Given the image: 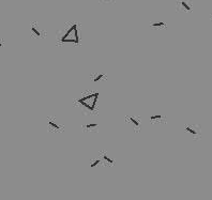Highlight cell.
Instances as JSON below:
<instances>
[{
    "mask_svg": "<svg viewBox=\"0 0 212 200\" xmlns=\"http://www.w3.org/2000/svg\"><path fill=\"white\" fill-rule=\"evenodd\" d=\"M150 26L152 27V28H166V24L163 22H152V24H150Z\"/></svg>",
    "mask_w": 212,
    "mask_h": 200,
    "instance_id": "52a82bcc",
    "label": "cell"
},
{
    "mask_svg": "<svg viewBox=\"0 0 212 200\" xmlns=\"http://www.w3.org/2000/svg\"><path fill=\"white\" fill-rule=\"evenodd\" d=\"M127 121H130V122L132 123V125H133V127H134L135 129H137V131H138V129H141V121H139L137 118L131 116V117H129V118H127Z\"/></svg>",
    "mask_w": 212,
    "mask_h": 200,
    "instance_id": "8992f818",
    "label": "cell"
},
{
    "mask_svg": "<svg viewBox=\"0 0 212 200\" xmlns=\"http://www.w3.org/2000/svg\"><path fill=\"white\" fill-rule=\"evenodd\" d=\"M105 78H106V76H105L104 74H96V75L92 78V80H93L94 82H96V81H99V80L105 79Z\"/></svg>",
    "mask_w": 212,
    "mask_h": 200,
    "instance_id": "9c48e42d",
    "label": "cell"
},
{
    "mask_svg": "<svg viewBox=\"0 0 212 200\" xmlns=\"http://www.w3.org/2000/svg\"><path fill=\"white\" fill-rule=\"evenodd\" d=\"M177 10L183 13L193 11V0H177Z\"/></svg>",
    "mask_w": 212,
    "mask_h": 200,
    "instance_id": "277c9868",
    "label": "cell"
},
{
    "mask_svg": "<svg viewBox=\"0 0 212 200\" xmlns=\"http://www.w3.org/2000/svg\"><path fill=\"white\" fill-rule=\"evenodd\" d=\"M31 31H32V33H33L34 36H42L41 31L38 29V28H36V25H32V26H31Z\"/></svg>",
    "mask_w": 212,
    "mask_h": 200,
    "instance_id": "ba28073f",
    "label": "cell"
},
{
    "mask_svg": "<svg viewBox=\"0 0 212 200\" xmlns=\"http://www.w3.org/2000/svg\"><path fill=\"white\" fill-rule=\"evenodd\" d=\"M2 45H3V43H2V42H0V47L2 46Z\"/></svg>",
    "mask_w": 212,
    "mask_h": 200,
    "instance_id": "9a60e30c",
    "label": "cell"
},
{
    "mask_svg": "<svg viewBox=\"0 0 212 200\" xmlns=\"http://www.w3.org/2000/svg\"><path fill=\"white\" fill-rule=\"evenodd\" d=\"M48 127L50 129H55V131H62L63 127L59 125L57 122H55L54 119H48Z\"/></svg>",
    "mask_w": 212,
    "mask_h": 200,
    "instance_id": "5b68a950",
    "label": "cell"
},
{
    "mask_svg": "<svg viewBox=\"0 0 212 200\" xmlns=\"http://www.w3.org/2000/svg\"><path fill=\"white\" fill-rule=\"evenodd\" d=\"M100 1H105V2H108L109 0H100Z\"/></svg>",
    "mask_w": 212,
    "mask_h": 200,
    "instance_id": "5bb4252c",
    "label": "cell"
},
{
    "mask_svg": "<svg viewBox=\"0 0 212 200\" xmlns=\"http://www.w3.org/2000/svg\"><path fill=\"white\" fill-rule=\"evenodd\" d=\"M184 132L194 140H199L201 138V129H200V126L197 124L185 125Z\"/></svg>",
    "mask_w": 212,
    "mask_h": 200,
    "instance_id": "3957f363",
    "label": "cell"
},
{
    "mask_svg": "<svg viewBox=\"0 0 212 200\" xmlns=\"http://www.w3.org/2000/svg\"><path fill=\"white\" fill-rule=\"evenodd\" d=\"M59 43L64 44V43H74V44H78L79 43V34H78L77 30V25L72 24L70 27L67 28V32L61 36L59 39Z\"/></svg>",
    "mask_w": 212,
    "mask_h": 200,
    "instance_id": "6da1fadb",
    "label": "cell"
},
{
    "mask_svg": "<svg viewBox=\"0 0 212 200\" xmlns=\"http://www.w3.org/2000/svg\"><path fill=\"white\" fill-rule=\"evenodd\" d=\"M210 18H211V19H212V15H210Z\"/></svg>",
    "mask_w": 212,
    "mask_h": 200,
    "instance_id": "2e32d148",
    "label": "cell"
},
{
    "mask_svg": "<svg viewBox=\"0 0 212 200\" xmlns=\"http://www.w3.org/2000/svg\"><path fill=\"white\" fill-rule=\"evenodd\" d=\"M101 163H102L101 158H96V160H93L91 163H90V167H91V168H94V167L99 166V165H100Z\"/></svg>",
    "mask_w": 212,
    "mask_h": 200,
    "instance_id": "30bf717a",
    "label": "cell"
},
{
    "mask_svg": "<svg viewBox=\"0 0 212 200\" xmlns=\"http://www.w3.org/2000/svg\"><path fill=\"white\" fill-rule=\"evenodd\" d=\"M99 124L98 123H90V124H87L84 126V129H94V127H98Z\"/></svg>",
    "mask_w": 212,
    "mask_h": 200,
    "instance_id": "7c38bea8",
    "label": "cell"
},
{
    "mask_svg": "<svg viewBox=\"0 0 212 200\" xmlns=\"http://www.w3.org/2000/svg\"><path fill=\"white\" fill-rule=\"evenodd\" d=\"M98 98H99V93H98V92H94V93L89 94V95L82 98L81 100L77 101V103L79 105H82V106H84L85 108H87L88 110L94 111V108H96Z\"/></svg>",
    "mask_w": 212,
    "mask_h": 200,
    "instance_id": "7a4b0ae2",
    "label": "cell"
},
{
    "mask_svg": "<svg viewBox=\"0 0 212 200\" xmlns=\"http://www.w3.org/2000/svg\"><path fill=\"white\" fill-rule=\"evenodd\" d=\"M102 157H103V160H105L106 163H108L109 165H114V160H112V158H109L107 156V154H102Z\"/></svg>",
    "mask_w": 212,
    "mask_h": 200,
    "instance_id": "8fae6325",
    "label": "cell"
},
{
    "mask_svg": "<svg viewBox=\"0 0 212 200\" xmlns=\"http://www.w3.org/2000/svg\"><path fill=\"white\" fill-rule=\"evenodd\" d=\"M158 119H160V120L162 119V116H161V115H156V116H151V117H150V120H151V121L158 120Z\"/></svg>",
    "mask_w": 212,
    "mask_h": 200,
    "instance_id": "4fadbf2b",
    "label": "cell"
}]
</instances>
